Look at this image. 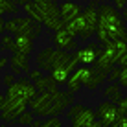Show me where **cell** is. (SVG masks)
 Instances as JSON below:
<instances>
[{
  "label": "cell",
  "mask_w": 127,
  "mask_h": 127,
  "mask_svg": "<svg viewBox=\"0 0 127 127\" xmlns=\"http://www.w3.org/2000/svg\"><path fill=\"white\" fill-rule=\"evenodd\" d=\"M4 96H6V99H7V105L2 111L0 118H2L4 122H13L26 111L28 103L37 96V90H35L33 83L24 77V79H17L13 85L7 87Z\"/></svg>",
  "instance_id": "obj_1"
},
{
  "label": "cell",
  "mask_w": 127,
  "mask_h": 127,
  "mask_svg": "<svg viewBox=\"0 0 127 127\" xmlns=\"http://www.w3.org/2000/svg\"><path fill=\"white\" fill-rule=\"evenodd\" d=\"M98 13V22H96V35L99 42H109V41H120L125 39V22L120 11L114 9L112 6L101 4L96 7Z\"/></svg>",
  "instance_id": "obj_2"
},
{
  "label": "cell",
  "mask_w": 127,
  "mask_h": 127,
  "mask_svg": "<svg viewBox=\"0 0 127 127\" xmlns=\"http://www.w3.org/2000/svg\"><path fill=\"white\" fill-rule=\"evenodd\" d=\"M22 7H24V13H28V17L37 24L59 17L57 4L52 2V0H39V2H28L26 0L22 4Z\"/></svg>",
  "instance_id": "obj_3"
},
{
  "label": "cell",
  "mask_w": 127,
  "mask_h": 127,
  "mask_svg": "<svg viewBox=\"0 0 127 127\" xmlns=\"http://www.w3.org/2000/svg\"><path fill=\"white\" fill-rule=\"evenodd\" d=\"M70 59H72V54L63 52V50H55V48L48 46L42 52H39L37 66H39V70H46V72H50V70L55 68V66H64V64H68Z\"/></svg>",
  "instance_id": "obj_4"
},
{
  "label": "cell",
  "mask_w": 127,
  "mask_h": 127,
  "mask_svg": "<svg viewBox=\"0 0 127 127\" xmlns=\"http://www.w3.org/2000/svg\"><path fill=\"white\" fill-rule=\"evenodd\" d=\"M4 30L9 32L11 35H32L33 39L41 35V24L33 22L30 17H13V19L6 20Z\"/></svg>",
  "instance_id": "obj_5"
},
{
  "label": "cell",
  "mask_w": 127,
  "mask_h": 127,
  "mask_svg": "<svg viewBox=\"0 0 127 127\" xmlns=\"http://www.w3.org/2000/svg\"><path fill=\"white\" fill-rule=\"evenodd\" d=\"M118 59V41H109L105 42V48H101V54L96 59V68L103 70V72H111V68L116 64Z\"/></svg>",
  "instance_id": "obj_6"
},
{
  "label": "cell",
  "mask_w": 127,
  "mask_h": 127,
  "mask_svg": "<svg viewBox=\"0 0 127 127\" xmlns=\"http://www.w3.org/2000/svg\"><path fill=\"white\" fill-rule=\"evenodd\" d=\"M96 7H98V2H96V0H92V2L85 7V11H81L83 22H85V26H83V30H81V33L77 35L81 41H89V39L96 33V22H98V13H96Z\"/></svg>",
  "instance_id": "obj_7"
},
{
  "label": "cell",
  "mask_w": 127,
  "mask_h": 127,
  "mask_svg": "<svg viewBox=\"0 0 127 127\" xmlns=\"http://www.w3.org/2000/svg\"><path fill=\"white\" fill-rule=\"evenodd\" d=\"M68 120L72 122V127H87L90 122L96 120L94 111L85 105H72L68 109Z\"/></svg>",
  "instance_id": "obj_8"
},
{
  "label": "cell",
  "mask_w": 127,
  "mask_h": 127,
  "mask_svg": "<svg viewBox=\"0 0 127 127\" xmlns=\"http://www.w3.org/2000/svg\"><path fill=\"white\" fill-rule=\"evenodd\" d=\"M99 54H101V46H99L98 42H89L87 46L77 48L72 55H74V59L77 61V64H81V66H89V64L96 63V59L99 57Z\"/></svg>",
  "instance_id": "obj_9"
},
{
  "label": "cell",
  "mask_w": 127,
  "mask_h": 127,
  "mask_svg": "<svg viewBox=\"0 0 127 127\" xmlns=\"http://www.w3.org/2000/svg\"><path fill=\"white\" fill-rule=\"evenodd\" d=\"M94 116H98V122H99L103 127H109V125L116 124L120 112H118V107H116L114 103H111V101H101V103L98 105V109L94 111Z\"/></svg>",
  "instance_id": "obj_10"
},
{
  "label": "cell",
  "mask_w": 127,
  "mask_h": 127,
  "mask_svg": "<svg viewBox=\"0 0 127 127\" xmlns=\"http://www.w3.org/2000/svg\"><path fill=\"white\" fill-rule=\"evenodd\" d=\"M90 70H92V68L81 66V64H77V66L74 68V72L70 74V77L66 79V83H64V85L68 87V92L70 94L77 92V90L87 83V79H89V76H90Z\"/></svg>",
  "instance_id": "obj_11"
},
{
  "label": "cell",
  "mask_w": 127,
  "mask_h": 127,
  "mask_svg": "<svg viewBox=\"0 0 127 127\" xmlns=\"http://www.w3.org/2000/svg\"><path fill=\"white\" fill-rule=\"evenodd\" d=\"M52 99H54V94H50V92H42V94L35 96L32 101L28 103L33 116H48L50 107H52Z\"/></svg>",
  "instance_id": "obj_12"
},
{
  "label": "cell",
  "mask_w": 127,
  "mask_h": 127,
  "mask_svg": "<svg viewBox=\"0 0 127 127\" xmlns=\"http://www.w3.org/2000/svg\"><path fill=\"white\" fill-rule=\"evenodd\" d=\"M72 103H74V94H70L68 90H57V92H54V99H52V107H50L48 116L61 114V112Z\"/></svg>",
  "instance_id": "obj_13"
},
{
  "label": "cell",
  "mask_w": 127,
  "mask_h": 127,
  "mask_svg": "<svg viewBox=\"0 0 127 127\" xmlns=\"http://www.w3.org/2000/svg\"><path fill=\"white\" fill-rule=\"evenodd\" d=\"M54 46L55 50H63V52H72V50H77V41L74 37L64 32V30H59V32L54 33Z\"/></svg>",
  "instance_id": "obj_14"
},
{
  "label": "cell",
  "mask_w": 127,
  "mask_h": 127,
  "mask_svg": "<svg viewBox=\"0 0 127 127\" xmlns=\"http://www.w3.org/2000/svg\"><path fill=\"white\" fill-rule=\"evenodd\" d=\"M33 42L35 39L32 35H15L13 37V54L30 55L33 50Z\"/></svg>",
  "instance_id": "obj_15"
},
{
  "label": "cell",
  "mask_w": 127,
  "mask_h": 127,
  "mask_svg": "<svg viewBox=\"0 0 127 127\" xmlns=\"http://www.w3.org/2000/svg\"><path fill=\"white\" fill-rule=\"evenodd\" d=\"M57 9H59V19L63 20V22H68V20L76 19V17H77V15H79V13L83 11L79 4H76V2H70V0L63 2L61 6H57Z\"/></svg>",
  "instance_id": "obj_16"
},
{
  "label": "cell",
  "mask_w": 127,
  "mask_h": 127,
  "mask_svg": "<svg viewBox=\"0 0 127 127\" xmlns=\"http://www.w3.org/2000/svg\"><path fill=\"white\" fill-rule=\"evenodd\" d=\"M9 64H11L13 76H19V74H22V72H30V59H28V55L13 54L11 59H9Z\"/></svg>",
  "instance_id": "obj_17"
},
{
  "label": "cell",
  "mask_w": 127,
  "mask_h": 127,
  "mask_svg": "<svg viewBox=\"0 0 127 127\" xmlns=\"http://www.w3.org/2000/svg\"><path fill=\"white\" fill-rule=\"evenodd\" d=\"M105 79H107V72H103V70H99V68L94 66L92 70H90V76H89V79H87L85 87L90 89V90H96Z\"/></svg>",
  "instance_id": "obj_18"
},
{
  "label": "cell",
  "mask_w": 127,
  "mask_h": 127,
  "mask_svg": "<svg viewBox=\"0 0 127 127\" xmlns=\"http://www.w3.org/2000/svg\"><path fill=\"white\" fill-rule=\"evenodd\" d=\"M103 94H105V98H107L109 101L114 103V105L120 101L122 98H124V90H122V87L118 85V83H111V85L105 89V92H103Z\"/></svg>",
  "instance_id": "obj_19"
},
{
  "label": "cell",
  "mask_w": 127,
  "mask_h": 127,
  "mask_svg": "<svg viewBox=\"0 0 127 127\" xmlns=\"http://www.w3.org/2000/svg\"><path fill=\"white\" fill-rule=\"evenodd\" d=\"M52 83H54V79H52L50 76H41L39 79L33 81V87H35V90H37V94H42V92L48 90V87H50Z\"/></svg>",
  "instance_id": "obj_20"
},
{
  "label": "cell",
  "mask_w": 127,
  "mask_h": 127,
  "mask_svg": "<svg viewBox=\"0 0 127 127\" xmlns=\"http://www.w3.org/2000/svg\"><path fill=\"white\" fill-rule=\"evenodd\" d=\"M4 13H19V7H17L15 0H0V17Z\"/></svg>",
  "instance_id": "obj_21"
},
{
  "label": "cell",
  "mask_w": 127,
  "mask_h": 127,
  "mask_svg": "<svg viewBox=\"0 0 127 127\" xmlns=\"http://www.w3.org/2000/svg\"><path fill=\"white\" fill-rule=\"evenodd\" d=\"M37 127H63V124H61V120L57 116H50L46 120H41V124Z\"/></svg>",
  "instance_id": "obj_22"
},
{
  "label": "cell",
  "mask_w": 127,
  "mask_h": 127,
  "mask_svg": "<svg viewBox=\"0 0 127 127\" xmlns=\"http://www.w3.org/2000/svg\"><path fill=\"white\" fill-rule=\"evenodd\" d=\"M42 24H44L46 28H50L52 32H59V30L64 28V22L59 19V17H57V19H52V20H46V22H42Z\"/></svg>",
  "instance_id": "obj_23"
},
{
  "label": "cell",
  "mask_w": 127,
  "mask_h": 127,
  "mask_svg": "<svg viewBox=\"0 0 127 127\" xmlns=\"http://www.w3.org/2000/svg\"><path fill=\"white\" fill-rule=\"evenodd\" d=\"M33 120H35V116H33V112H32V111H24L22 114L17 118V122H19L20 125H32V122H33Z\"/></svg>",
  "instance_id": "obj_24"
},
{
  "label": "cell",
  "mask_w": 127,
  "mask_h": 127,
  "mask_svg": "<svg viewBox=\"0 0 127 127\" xmlns=\"http://www.w3.org/2000/svg\"><path fill=\"white\" fill-rule=\"evenodd\" d=\"M0 48L13 52V37L11 35H2V39H0Z\"/></svg>",
  "instance_id": "obj_25"
},
{
  "label": "cell",
  "mask_w": 127,
  "mask_h": 127,
  "mask_svg": "<svg viewBox=\"0 0 127 127\" xmlns=\"http://www.w3.org/2000/svg\"><path fill=\"white\" fill-rule=\"evenodd\" d=\"M120 87L124 89V87H127V66H120Z\"/></svg>",
  "instance_id": "obj_26"
},
{
  "label": "cell",
  "mask_w": 127,
  "mask_h": 127,
  "mask_svg": "<svg viewBox=\"0 0 127 127\" xmlns=\"http://www.w3.org/2000/svg\"><path fill=\"white\" fill-rule=\"evenodd\" d=\"M118 112H120V116H125V112H127V99L125 98H122L120 101H118Z\"/></svg>",
  "instance_id": "obj_27"
},
{
  "label": "cell",
  "mask_w": 127,
  "mask_h": 127,
  "mask_svg": "<svg viewBox=\"0 0 127 127\" xmlns=\"http://www.w3.org/2000/svg\"><path fill=\"white\" fill-rule=\"evenodd\" d=\"M28 76H30V79H32V83L35 81V79H39V77H41L42 76V72H41V70H30V72H28Z\"/></svg>",
  "instance_id": "obj_28"
},
{
  "label": "cell",
  "mask_w": 127,
  "mask_h": 127,
  "mask_svg": "<svg viewBox=\"0 0 127 127\" xmlns=\"http://www.w3.org/2000/svg\"><path fill=\"white\" fill-rule=\"evenodd\" d=\"M13 83H15V76H13V74H6V76H4V85L9 87Z\"/></svg>",
  "instance_id": "obj_29"
},
{
  "label": "cell",
  "mask_w": 127,
  "mask_h": 127,
  "mask_svg": "<svg viewBox=\"0 0 127 127\" xmlns=\"http://www.w3.org/2000/svg\"><path fill=\"white\" fill-rule=\"evenodd\" d=\"M116 125H118V127H127V116H118Z\"/></svg>",
  "instance_id": "obj_30"
},
{
  "label": "cell",
  "mask_w": 127,
  "mask_h": 127,
  "mask_svg": "<svg viewBox=\"0 0 127 127\" xmlns=\"http://www.w3.org/2000/svg\"><path fill=\"white\" fill-rule=\"evenodd\" d=\"M125 7V0H114V9H124Z\"/></svg>",
  "instance_id": "obj_31"
},
{
  "label": "cell",
  "mask_w": 127,
  "mask_h": 127,
  "mask_svg": "<svg viewBox=\"0 0 127 127\" xmlns=\"http://www.w3.org/2000/svg\"><path fill=\"white\" fill-rule=\"evenodd\" d=\"M6 105H7V99H6V96L4 94H0V112L6 109Z\"/></svg>",
  "instance_id": "obj_32"
},
{
  "label": "cell",
  "mask_w": 127,
  "mask_h": 127,
  "mask_svg": "<svg viewBox=\"0 0 127 127\" xmlns=\"http://www.w3.org/2000/svg\"><path fill=\"white\" fill-rule=\"evenodd\" d=\"M7 63H9V59H7V57H0V70H2L4 66H6Z\"/></svg>",
  "instance_id": "obj_33"
},
{
  "label": "cell",
  "mask_w": 127,
  "mask_h": 127,
  "mask_svg": "<svg viewBox=\"0 0 127 127\" xmlns=\"http://www.w3.org/2000/svg\"><path fill=\"white\" fill-rule=\"evenodd\" d=\"M87 127H103V125H101V124H99V122H98V120H94V122H90V124H89V125H87Z\"/></svg>",
  "instance_id": "obj_34"
},
{
  "label": "cell",
  "mask_w": 127,
  "mask_h": 127,
  "mask_svg": "<svg viewBox=\"0 0 127 127\" xmlns=\"http://www.w3.org/2000/svg\"><path fill=\"white\" fill-rule=\"evenodd\" d=\"M4 24H6V20H4L2 17H0V35H2L4 32H6V30H4Z\"/></svg>",
  "instance_id": "obj_35"
},
{
  "label": "cell",
  "mask_w": 127,
  "mask_h": 127,
  "mask_svg": "<svg viewBox=\"0 0 127 127\" xmlns=\"http://www.w3.org/2000/svg\"><path fill=\"white\" fill-rule=\"evenodd\" d=\"M28 2H39V0H28Z\"/></svg>",
  "instance_id": "obj_36"
},
{
  "label": "cell",
  "mask_w": 127,
  "mask_h": 127,
  "mask_svg": "<svg viewBox=\"0 0 127 127\" xmlns=\"http://www.w3.org/2000/svg\"><path fill=\"white\" fill-rule=\"evenodd\" d=\"M0 50H2V48H0Z\"/></svg>",
  "instance_id": "obj_37"
}]
</instances>
